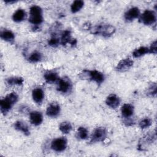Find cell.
<instances>
[{
    "label": "cell",
    "mask_w": 157,
    "mask_h": 157,
    "mask_svg": "<svg viewBox=\"0 0 157 157\" xmlns=\"http://www.w3.org/2000/svg\"><path fill=\"white\" fill-rule=\"evenodd\" d=\"M18 100V96L15 92H12L7 94L0 101V110L1 113L6 115L17 102Z\"/></svg>",
    "instance_id": "obj_1"
},
{
    "label": "cell",
    "mask_w": 157,
    "mask_h": 157,
    "mask_svg": "<svg viewBox=\"0 0 157 157\" xmlns=\"http://www.w3.org/2000/svg\"><path fill=\"white\" fill-rule=\"evenodd\" d=\"M78 75L81 79L89 80L96 83L98 85L102 84L105 80L104 74L97 70L84 69Z\"/></svg>",
    "instance_id": "obj_2"
},
{
    "label": "cell",
    "mask_w": 157,
    "mask_h": 157,
    "mask_svg": "<svg viewBox=\"0 0 157 157\" xmlns=\"http://www.w3.org/2000/svg\"><path fill=\"white\" fill-rule=\"evenodd\" d=\"M89 30L93 34L99 35L104 37H110L116 31L115 28L111 25H99L91 26Z\"/></svg>",
    "instance_id": "obj_3"
},
{
    "label": "cell",
    "mask_w": 157,
    "mask_h": 157,
    "mask_svg": "<svg viewBox=\"0 0 157 157\" xmlns=\"http://www.w3.org/2000/svg\"><path fill=\"white\" fill-rule=\"evenodd\" d=\"M29 21L33 25H40L44 20L42 8L36 5L32 6L29 9Z\"/></svg>",
    "instance_id": "obj_4"
},
{
    "label": "cell",
    "mask_w": 157,
    "mask_h": 157,
    "mask_svg": "<svg viewBox=\"0 0 157 157\" xmlns=\"http://www.w3.org/2000/svg\"><path fill=\"white\" fill-rule=\"evenodd\" d=\"M107 131L104 127H98L95 128L91 136L90 142L97 143L100 142H103L107 138Z\"/></svg>",
    "instance_id": "obj_5"
},
{
    "label": "cell",
    "mask_w": 157,
    "mask_h": 157,
    "mask_svg": "<svg viewBox=\"0 0 157 157\" xmlns=\"http://www.w3.org/2000/svg\"><path fill=\"white\" fill-rule=\"evenodd\" d=\"M139 21L145 25H151L156 21V15L155 11L150 9L145 10L140 15Z\"/></svg>",
    "instance_id": "obj_6"
},
{
    "label": "cell",
    "mask_w": 157,
    "mask_h": 157,
    "mask_svg": "<svg viewBox=\"0 0 157 157\" xmlns=\"http://www.w3.org/2000/svg\"><path fill=\"white\" fill-rule=\"evenodd\" d=\"M72 84L69 78H60L56 83V90L61 93L66 94L71 92Z\"/></svg>",
    "instance_id": "obj_7"
},
{
    "label": "cell",
    "mask_w": 157,
    "mask_h": 157,
    "mask_svg": "<svg viewBox=\"0 0 157 157\" xmlns=\"http://www.w3.org/2000/svg\"><path fill=\"white\" fill-rule=\"evenodd\" d=\"M67 146V140L64 137H57L52 140L50 144L51 148L56 152L64 151Z\"/></svg>",
    "instance_id": "obj_8"
},
{
    "label": "cell",
    "mask_w": 157,
    "mask_h": 157,
    "mask_svg": "<svg viewBox=\"0 0 157 157\" xmlns=\"http://www.w3.org/2000/svg\"><path fill=\"white\" fill-rule=\"evenodd\" d=\"M61 112V107L58 103L53 102L50 103L47 107L46 115L50 118L57 117Z\"/></svg>",
    "instance_id": "obj_9"
},
{
    "label": "cell",
    "mask_w": 157,
    "mask_h": 157,
    "mask_svg": "<svg viewBox=\"0 0 157 157\" xmlns=\"http://www.w3.org/2000/svg\"><path fill=\"white\" fill-rule=\"evenodd\" d=\"M133 64L134 61L129 58L122 59L118 63L115 69L118 72H126L131 69Z\"/></svg>",
    "instance_id": "obj_10"
},
{
    "label": "cell",
    "mask_w": 157,
    "mask_h": 157,
    "mask_svg": "<svg viewBox=\"0 0 157 157\" xmlns=\"http://www.w3.org/2000/svg\"><path fill=\"white\" fill-rule=\"evenodd\" d=\"M140 13V10L137 7H132L129 8L124 14V18L127 22H131L135 19L139 17Z\"/></svg>",
    "instance_id": "obj_11"
},
{
    "label": "cell",
    "mask_w": 157,
    "mask_h": 157,
    "mask_svg": "<svg viewBox=\"0 0 157 157\" xmlns=\"http://www.w3.org/2000/svg\"><path fill=\"white\" fill-rule=\"evenodd\" d=\"M60 39V44L65 45L67 44H70L71 45H74L77 44V40L71 37V32L70 30H65L61 34Z\"/></svg>",
    "instance_id": "obj_12"
},
{
    "label": "cell",
    "mask_w": 157,
    "mask_h": 157,
    "mask_svg": "<svg viewBox=\"0 0 157 157\" xmlns=\"http://www.w3.org/2000/svg\"><path fill=\"white\" fill-rule=\"evenodd\" d=\"M31 123L34 126H39L43 121V115L39 111H31L29 115Z\"/></svg>",
    "instance_id": "obj_13"
},
{
    "label": "cell",
    "mask_w": 157,
    "mask_h": 157,
    "mask_svg": "<svg viewBox=\"0 0 157 157\" xmlns=\"http://www.w3.org/2000/svg\"><path fill=\"white\" fill-rule=\"evenodd\" d=\"M134 112V106L129 103L124 104L121 108V113L124 119L131 118Z\"/></svg>",
    "instance_id": "obj_14"
},
{
    "label": "cell",
    "mask_w": 157,
    "mask_h": 157,
    "mask_svg": "<svg viewBox=\"0 0 157 157\" xmlns=\"http://www.w3.org/2000/svg\"><path fill=\"white\" fill-rule=\"evenodd\" d=\"M105 104L110 108L115 109L119 106L120 104V99L117 95L115 94H111L107 97L105 99Z\"/></svg>",
    "instance_id": "obj_15"
},
{
    "label": "cell",
    "mask_w": 157,
    "mask_h": 157,
    "mask_svg": "<svg viewBox=\"0 0 157 157\" xmlns=\"http://www.w3.org/2000/svg\"><path fill=\"white\" fill-rule=\"evenodd\" d=\"M44 78L45 81L50 84H52L54 83H56L60 78L58 73L52 71H46L44 74Z\"/></svg>",
    "instance_id": "obj_16"
},
{
    "label": "cell",
    "mask_w": 157,
    "mask_h": 157,
    "mask_svg": "<svg viewBox=\"0 0 157 157\" xmlns=\"http://www.w3.org/2000/svg\"><path fill=\"white\" fill-rule=\"evenodd\" d=\"M13 128L17 131L22 132L26 136H28L30 134V131L28 126L23 121L18 120L15 121L13 124Z\"/></svg>",
    "instance_id": "obj_17"
},
{
    "label": "cell",
    "mask_w": 157,
    "mask_h": 157,
    "mask_svg": "<svg viewBox=\"0 0 157 157\" xmlns=\"http://www.w3.org/2000/svg\"><path fill=\"white\" fill-rule=\"evenodd\" d=\"M0 37L3 40L12 44L15 40V34L11 30L4 29L1 30Z\"/></svg>",
    "instance_id": "obj_18"
},
{
    "label": "cell",
    "mask_w": 157,
    "mask_h": 157,
    "mask_svg": "<svg viewBox=\"0 0 157 157\" xmlns=\"http://www.w3.org/2000/svg\"><path fill=\"white\" fill-rule=\"evenodd\" d=\"M44 92L40 88H35L32 91L33 99L36 104H41L44 99Z\"/></svg>",
    "instance_id": "obj_19"
},
{
    "label": "cell",
    "mask_w": 157,
    "mask_h": 157,
    "mask_svg": "<svg viewBox=\"0 0 157 157\" xmlns=\"http://www.w3.org/2000/svg\"><path fill=\"white\" fill-rule=\"evenodd\" d=\"M26 17V13L24 9H18L12 15V20L16 23L23 21Z\"/></svg>",
    "instance_id": "obj_20"
},
{
    "label": "cell",
    "mask_w": 157,
    "mask_h": 157,
    "mask_svg": "<svg viewBox=\"0 0 157 157\" xmlns=\"http://www.w3.org/2000/svg\"><path fill=\"white\" fill-rule=\"evenodd\" d=\"M6 82L9 86H20L23 84L24 79L21 77L13 76L6 78Z\"/></svg>",
    "instance_id": "obj_21"
},
{
    "label": "cell",
    "mask_w": 157,
    "mask_h": 157,
    "mask_svg": "<svg viewBox=\"0 0 157 157\" xmlns=\"http://www.w3.org/2000/svg\"><path fill=\"white\" fill-rule=\"evenodd\" d=\"M75 136L79 140H85L88 137V131L86 128L80 126L77 129Z\"/></svg>",
    "instance_id": "obj_22"
},
{
    "label": "cell",
    "mask_w": 157,
    "mask_h": 157,
    "mask_svg": "<svg viewBox=\"0 0 157 157\" xmlns=\"http://www.w3.org/2000/svg\"><path fill=\"white\" fill-rule=\"evenodd\" d=\"M147 53H149L148 47L143 46L136 48L132 52V56L134 58H140Z\"/></svg>",
    "instance_id": "obj_23"
},
{
    "label": "cell",
    "mask_w": 157,
    "mask_h": 157,
    "mask_svg": "<svg viewBox=\"0 0 157 157\" xmlns=\"http://www.w3.org/2000/svg\"><path fill=\"white\" fill-rule=\"evenodd\" d=\"M84 2L82 0L74 1L71 5V11L72 13H77L79 12L83 7Z\"/></svg>",
    "instance_id": "obj_24"
},
{
    "label": "cell",
    "mask_w": 157,
    "mask_h": 157,
    "mask_svg": "<svg viewBox=\"0 0 157 157\" xmlns=\"http://www.w3.org/2000/svg\"><path fill=\"white\" fill-rule=\"evenodd\" d=\"M42 59V54L39 52L35 51L31 53L28 59L31 63H36L40 61Z\"/></svg>",
    "instance_id": "obj_25"
},
{
    "label": "cell",
    "mask_w": 157,
    "mask_h": 157,
    "mask_svg": "<svg viewBox=\"0 0 157 157\" xmlns=\"http://www.w3.org/2000/svg\"><path fill=\"white\" fill-rule=\"evenodd\" d=\"M72 129L71 123L69 121H63L59 125V129L63 134L69 133Z\"/></svg>",
    "instance_id": "obj_26"
},
{
    "label": "cell",
    "mask_w": 157,
    "mask_h": 157,
    "mask_svg": "<svg viewBox=\"0 0 157 157\" xmlns=\"http://www.w3.org/2000/svg\"><path fill=\"white\" fill-rule=\"evenodd\" d=\"M152 124V120L148 117L142 118L139 122V126L141 129H145Z\"/></svg>",
    "instance_id": "obj_27"
},
{
    "label": "cell",
    "mask_w": 157,
    "mask_h": 157,
    "mask_svg": "<svg viewBox=\"0 0 157 157\" xmlns=\"http://www.w3.org/2000/svg\"><path fill=\"white\" fill-rule=\"evenodd\" d=\"M48 43L49 45H50L53 47H56L60 43V39L55 36H53L50 39Z\"/></svg>",
    "instance_id": "obj_28"
},
{
    "label": "cell",
    "mask_w": 157,
    "mask_h": 157,
    "mask_svg": "<svg viewBox=\"0 0 157 157\" xmlns=\"http://www.w3.org/2000/svg\"><path fill=\"white\" fill-rule=\"evenodd\" d=\"M156 90H157V86L155 83H153L148 89V94L151 96H155L156 94Z\"/></svg>",
    "instance_id": "obj_29"
},
{
    "label": "cell",
    "mask_w": 157,
    "mask_h": 157,
    "mask_svg": "<svg viewBox=\"0 0 157 157\" xmlns=\"http://www.w3.org/2000/svg\"><path fill=\"white\" fill-rule=\"evenodd\" d=\"M148 50H149V53H152V54H156V52H157V42L156 40H155L153 42H152V44H151V45L148 47Z\"/></svg>",
    "instance_id": "obj_30"
},
{
    "label": "cell",
    "mask_w": 157,
    "mask_h": 157,
    "mask_svg": "<svg viewBox=\"0 0 157 157\" xmlns=\"http://www.w3.org/2000/svg\"><path fill=\"white\" fill-rule=\"evenodd\" d=\"M16 1H4V2L5 3H6V4H12V3H15Z\"/></svg>",
    "instance_id": "obj_31"
}]
</instances>
